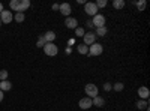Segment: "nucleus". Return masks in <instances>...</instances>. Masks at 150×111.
Returning a JSON list of instances; mask_svg holds the SVG:
<instances>
[{
	"label": "nucleus",
	"instance_id": "obj_29",
	"mask_svg": "<svg viewBox=\"0 0 150 111\" xmlns=\"http://www.w3.org/2000/svg\"><path fill=\"white\" fill-rule=\"evenodd\" d=\"M86 26L89 27V29H92V27H93V23H92V20H89V21H87V23H86Z\"/></svg>",
	"mask_w": 150,
	"mask_h": 111
},
{
	"label": "nucleus",
	"instance_id": "obj_3",
	"mask_svg": "<svg viewBox=\"0 0 150 111\" xmlns=\"http://www.w3.org/2000/svg\"><path fill=\"white\" fill-rule=\"evenodd\" d=\"M92 23H93V27H96V29H99V27H105V17L102 15V14H98L93 17V20H92Z\"/></svg>",
	"mask_w": 150,
	"mask_h": 111
},
{
	"label": "nucleus",
	"instance_id": "obj_9",
	"mask_svg": "<svg viewBox=\"0 0 150 111\" xmlns=\"http://www.w3.org/2000/svg\"><path fill=\"white\" fill-rule=\"evenodd\" d=\"M59 11L62 12V14H63L66 18L71 15V12H72V8H71V5L69 3H62L60 6H59Z\"/></svg>",
	"mask_w": 150,
	"mask_h": 111
},
{
	"label": "nucleus",
	"instance_id": "obj_31",
	"mask_svg": "<svg viewBox=\"0 0 150 111\" xmlns=\"http://www.w3.org/2000/svg\"><path fill=\"white\" fill-rule=\"evenodd\" d=\"M3 98H5V95H3V92H2V90H0V102L3 101Z\"/></svg>",
	"mask_w": 150,
	"mask_h": 111
},
{
	"label": "nucleus",
	"instance_id": "obj_30",
	"mask_svg": "<svg viewBox=\"0 0 150 111\" xmlns=\"http://www.w3.org/2000/svg\"><path fill=\"white\" fill-rule=\"evenodd\" d=\"M59 6H60V5L54 3V5H53V11H59Z\"/></svg>",
	"mask_w": 150,
	"mask_h": 111
},
{
	"label": "nucleus",
	"instance_id": "obj_11",
	"mask_svg": "<svg viewBox=\"0 0 150 111\" xmlns=\"http://www.w3.org/2000/svg\"><path fill=\"white\" fill-rule=\"evenodd\" d=\"M92 104L95 107H104L105 105V99H104L102 96H95L93 99H92Z\"/></svg>",
	"mask_w": 150,
	"mask_h": 111
},
{
	"label": "nucleus",
	"instance_id": "obj_28",
	"mask_svg": "<svg viewBox=\"0 0 150 111\" xmlns=\"http://www.w3.org/2000/svg\"><path fill=\"white\" fill-rule=\"evenodd\" d=\"M104 90H105V92H110V90H112V84H110V83H105V84H104Z\"/></svg>",
	"mask_w": 150,
	"mask_h": 111
},
{
	"label": "nucleus",
	"instance_id": "obj_27",
	"mask_svg": "<svg viewBox=\"0 0 150 111\" xmlns=\"http://www.w3.org/2000/svg\"><path fill=\"white\" fill-rule=\"evenodd\" d=\"M95 5H96L98 9H99V8H105V6H107V0H98Z\"/></svg>",
	"mask_w": 150,
	"mask_h": 111
},
{
	"label": "nucleus",
	"instance_id": "obj_26",
	"mask_svg": "<svg viewBox=\"0 0 150 111\" xmlns=\"http://www.w3.org/2000/svg\"><path fill=\"white\" fill-rule=\"evenodd\" d=\"M75 35H77L78 38H81V36H84V35H86V32H84V29H83V27H77V29H75Z\"/></svg>",
	"mask_w": 150,
	"mask_h": 111
},
{
	"label": "nucleus",
	"instance_id": "obj_25",
	"mask_svg": "<svg viewBox=\"0 0 150 111\" xmlns=\"http://www.w3.org/2000/svg\"><path fill=\"white\" fill-rule=\"evenodd\" d=\"M5 80H8V71L2 69L0 71V81H5Z\"/></svg>",
	"mask_w": 150,
	"mask_h": 111
},
{
	"label": "nucleus",
	"instance_id": "obj_33",
	"mask_svg": "<svg viewBox=\"0 0 150 111\" xmlns=\"http://www.w3.org/2000/svg\"><path fill=\"white\" fill-rule=\"evenodd\" d=\"M0 26H2V21H0Z\"/></svg>",
	"mask_w": 150,
	"mask_h": 111
},
{
	"label": "nucleus",
	"instance_id": "obj_32",
	"mask_svg": "<svg viewBox=\"0 0 150 111\" xmlns=\"http://www.w3.org/2000/svg\"><path fill=\"white\" fill-rule=\"evenodd\" d=\"M2 12H3V5L0 3V14H2Z\"/></svg>",
	"mask_w": 150,
	"mask_h": 111
},
{
	"label": "nucleus",
	"instance_id": "obj_2",
	"mask_svg": "<svg viewBox=\"0 0 150 111\" xmlns=\"http://www.w3.org/2000/svg\"><path fill=\"white\" fill-rule=\"evenodd\" d=\"M84 92H86V95H87V98H93L95 96H98V86L96 84H93V83H90V84H87L86 86V89H84Z\"/></svg>",
	"mask_w": 150,
	"mask_h": 111
},
{
	"label": "nucleus",
	"instance_id": "obj_6",
	"mask_svg": "<svg viewBox=\"0 0 150 111\" xmlns=\"http://www.w3.org/2000/svg\"><path fill=\"white\" fill-rule=\"evenodd\" d=\"M12 20H14V15H12V12L3 9V12L0 14V21H2L3 24H9Z\"/></svg>",
	"mask_w": 150,
	"mask_h": 111
},
{
	"label": "nucleus",
	"instance_id": "obj_15",
	"mask_svg": "<svg viewBox=\"0 0 150 111\" xmlns=\"http://www.w3.org/2000/svg\"><path fill=\"white\" fill-rule=\"evenodd\" d=\"M11 87H12V84L8 80L0 81V90H2V92H8V90H11Z\"/></svg>",
	"mask_w": 150,
	"mask_h": 111
},
{
	"label": "nucleus",
	"instance_id": "obj_13",
	"mask_svg": "<svg viewBox=\"0 0 150 111\" xmlns=\"http://www.w3.org/2000/svg\"><path fill=\"white\" fill-rule=\"evenodd\" d=\"M149 95H150V92H149V89H147V87H144V86L138 89V96L141 98V99H147Z\"/></svg>",
	"mask_w": 150,
	"mask_h": 111
},
{
	"label": "nucleus",
	"instance_id": "obj_1",
	"mask_svg": "<svg viewBox=\"0 0 150 111\" xmlns=\"http://www.w3.org/2000/svg\"><path fill=\"white\" fill-rule=\"evenodd\" d=\"M44 51H45L47 56L53 57V56H56V54L59 53V48H57V45L53 44V42H47V44L44 45Z\"/></svg>",
	"mask_w": 150,
	"mask_h": 111
},
{
	"label": "nucleus",
	"instance_id": "obj_17",
	"mask_svg": "<svg viewBox=\"0 0 150 111\" xmlns=\"http://www.w3.org/2000/svg\"><path fill=\"white\" fill-rule=\"evenodd\" d=\"M77 51L80 53V54H89V47L87 45H78V48H77Z\"/></svg>",
	"mask_w": 150,
	"mask_h": 111
},
{
	"label": "nucleus",
	"instance_id": "obj_16",
	"mask_svg": "<svg viewBox=\"0 0 150 111\" xmlns=\"http://www.w3.org/2000/svg\"><path fill=\"white\" fill-rule=\"evenodd\" d=\"M18 6H20V0H11V3H9V8H11L12 11L18 12Z\"/></svg>",
	"mask_w": 150,
	"mask_h": 111
},
{
	"label": "nucleus",
	"instance_id": "obj_12",
	"mask_svg": "<svg viewBox=\"0 0 150 111\" xmlns=\"http://www.w3.org/2000/svg\"><path fill=\"white\" fill-rule=\"evenodd\" d=\"M44 38H45V42H53L57 36H56V33H54L53 30H48V32H45Z\"/></svg>",
	"mask_w": 150,
	"mask_h": 111
},
{
	"label": "nucleus",
	"instance_id": "obj_22",
	"mask_svg": "<svg viewBox=\"0 0 150 111\" xmlns=\"http://www.w3.org/2000/svg\"><path fill=\"white\" fill-rule=\"evenodd\" d=\"M105 35H107V27H99V29H96L95 36H105Z\"/></svg>",
	"mask_w": 150,
	"mask_h": 111
},
{
	"label": "nucleus",
	"instance_id": "obj_24",
	"mask_svg": "<svg viewBox=\"0 0 150 111\" xmlns=\"http://www.w3.org/2000/svg\"><path fill=\"white\" fill-rule=\"evenodd\" d=\"M47 42H45V38H44V35H41L39 36V39H38V42H36V45L39 47V48H44V45H45Z\"/></svg>",
	"mask_w": 150,
	"mask_h": 111
},
{
	"label": "nucleus",
	"instance_id": "obj_14",
	"mask_svg": "<svg viewBox=\"0 0 150 111\" xmlns=\"http://www.w3.org/2000/svg\"><path fill=\"white\" fill-rule=\"evenodd\" d=\"M30 8V2L29 0H20V6H18V12H24L26 9Z\"/></svg>",
	"mask_w": 150,
	"mask_h": 111
},
{
	"label": "nucleus",
	"instance_id": "obj_10",
	"mask_svg": "<svg viewBox=\"0 0 150 111\" xmlns=\"http://www.w3.org/2000/svg\"><path fill=\"white\" fill-rule=\"evenodd\" d=\"M65 26L68 27V29H77L78 27V21H77V18H72V17H68L66 20H65Z\"/></svg>",
	"mask_w": 150,
	"mask_h": 111
},
{
	"label": "nucleus",
	"instance_id": "obj_5",
	"mask_svg": "<svg viewBox=\"0 0 150 111\" xmlns=\"http://www.w3.org/2000/svg\"><path fill=\"white\" fill-rule=\"evenodd\" d=\"M84 11H86L87 15H92V17H95V15L98 14V8H96V5H95L93 2L84 3Z\"/></svg>",
	"mask_w": 150,
	"mask_h": 111
},
{
	"label": "nucleus",
	"instance_id": "obj_19",
	"mask_svg": "<svg viewBox=\"0 0 150 111\" xmlns=\"http://www.w3.org/2000/svg\"><path fill=\"white\" fill-rule=\"evenodd\" d=\"M137 108H140V110H146V108H149V104H147V101H144V99H140L138 102H137Z\"/></svg>",
	"mask_w": 150,
	"mask_h": 111
},
{
	"label": "nucleus",
	"instance_id": "obj_4",
	"mask_svg": "<svg viewBox=\"0 0 150 111\" xmlns=\"http://www.w3.org/2000/svg\"><path fill=\"white\" fill-rule=\"evenodd\" d=\"M102 51H104V48H102V45L101 44H92L90 47H89V54L90 56H101L102 54Z\"/></svg>",
	"mask_w": 150,
	"mask_h": 111
},
{
	"label": "nucleus",
	"instance_id": "obj_20",
	"mask_svg": "<svg viewBox=\"0 0 150 111\" xmlns=\"http://www.w3.org/2000/svg\"><path fill=\"white\" fill-rule=\"evenodd\" d=\"M14 18H15V21H17V23H23V21H24V18H26V15H24V12H17Z\"/></svg>",
	"mask_w": 150,
	"mask_h": 111
},
{
	"label": "nucleus",
	"instance_id": "obj_23",
	"mask_svg": "<svg viewBox=\"0 0 150 111\" xmlns=\"http://www.w3.org/2000/svg\"><path fill=\"white\" fill-rule=\"evenodd\" d=\"M112 89H114L116 92H122L125 89V84L123 83H116V84H112Z\"/></svg>",
	"mask_w": 150,
	"mask_h": 111
},
{
	"label": "nucleus",
	"instance_id": "obj_8",
	"mask_svg": "<svg viewBox=\"0 0 150 111\" xmlns=\"http://www.w3.org/2000/svg\"><path fill=\"white\" fill-rule=\"evenodd\" d=\"M83 39H84V45L90 47L92 44H95L96 36H95V33H93V32H90V33H86V35L83 36Z\"/></svg>",
	"mask_w": 150,
	"mask_h": 111
},
{
	"label": "nucleus",
	"instance_id": "obj_7",
	"mask_svg": "<svg viewBox=\"0 0 150 111\" xmlns=\"http://www.w3.org/2000/svg\"><path fill=\"white\" fill-rule=\"evenodd\" d=\"M92 98H83V99H80V102H78V107L81 108V110H89V108H92Z\"/></svg>",
	"mask_w": 150,
	"mask_h": 111
},
{
	"label": "nucleus",
	"instance_id": "obj_18",
	"mask_svg": "<svg viewBox=\"0 0 150 111\" xmlns=\"http://www.w3.org/2000/svg\"><path fill=\"white\" fill-rule=\"evenodd\" d=\"M112 6H114L116 9H123L125 8V0H114V2H112Z\"/></svg>",
	"mask_w": 150,
	"mask_h": 111
},
{
	"label": "nucleus",
	"instance_id": "obj_21",
	"mask_svg": "<svg viewBox=\"0 0 150 111\" xmlns=\"http://www.w3.org/2000/svg\"><path fill=\"white\" fill-rule=\"evenodd\" d=\"M135 5H137V8H138V11H144L146 9V0H140V2H134Z\"/></svg>",
	"mask_w": 150,
	"mask_h": 111
}]
</instances>
